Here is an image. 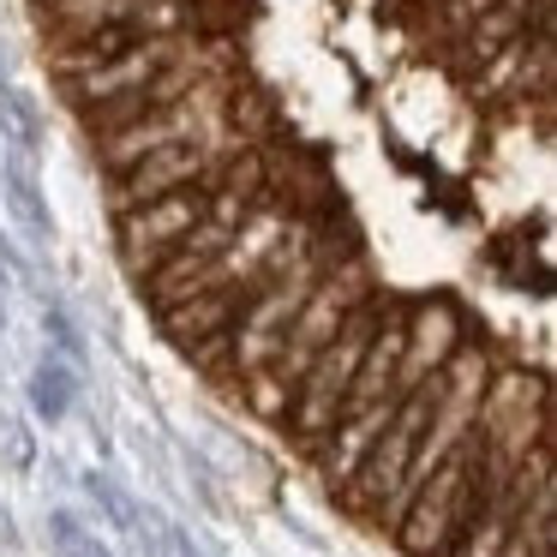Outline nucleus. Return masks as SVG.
Here are the masks:
<instances>
[{
    "label": "nucleus",
    "instance_id": "nucleus-1",
    "mask_svg": "<svg viewBox=\"0 0 557 557\" xmlns=\"http://www.w3.org/2000/svg\"><path fill=\"white\" fill-rule=\"evenodd\" d=\"M492 504L485 492V473H480V437H461L420 485H413L408 509L396 516L389 540H396L401 557H449V545L468 533V521Z\"/></svg>",
    "mask_w": 557,
    "mask_h": 557
},
{
    "label": "nucleus",
    "instance_id": "nucleus-2",
    "mask_svg": "<svg viewBox=\"0 0 557 557\" xmlns=\"http://www.w3.org/2000/svg\"><path fill=\"white\" fill-rule=\"evenodd\" d=\"M425 425H432V384L408 389V396L396 401V413H389L384 437L372 444V456L354 468V480L342 485V509L360 521H372V528H396V516L408 509V468H413V449H420Z\"/></svg>",
    "mask_w": 557,
    "mask_h": 557
},
{
    "label": "nucleus",
    "instance_id": "nucleus-3",
    "mask_svg": "<svg viewBox=\"0 0 557 557\" xmlns=\"http://www.w3.org/2000/svg\"><path fill=\"white\" fill-rule=\"evenodd\" d=\"M372 294H377V288H372V264H366V258H348V264L324 270V276L306 288L300 312H294V330H288V342H282L276 372L294 384V377H300L306 366H312L318 354H324L330 342L342 336V324H348V318L360 312Z\"/></svg>",
    "mask_w": 557,
    "mask_h": 557
},
{
    "label": "nucleus",
    "instance_id": "nucleus-4",
    "mask_svg": "<svg viewBox=\"0 0 557 557\" xmlns=\"http://www.w3.org/2000/svg\"><path fill=\"white\" fill-rule=\"evenodd\" d=\"M205 205H210V186H186V193H169L157 205H138L126 216H114V252H121V270L133 282H145L186 234L205 222Z\"/></svg>",
    "mask_w": 557,
    "mask_h": 557
},
{
    "label": "nucleus",
    "instance_id": "nucleus-5",
    "mask_svg": "<svg viewBox=\"0 0 557 557\" xmlns=\"http://www.w3.org/2000/svg\"><path fill=\"white\" fill-rule=\"evenodd\" d=\"M234 138H205V145H169V150H157V157H145V162H133L126 174H114V193H109V222L114 216H126V210H138V205H157V198H169V193H186V186H205L210 181V169H216L222 157H234Z\"/></svg>",
    "mask_w": 557,
    "mask_h": 557
},
{
    "label": "nucleus",
    "instance_id": "nucleus-6",
    "mask_svg": "<svg viewBox=\"0 0 557 557\" xmlns=\"http://www.w3.org/2000/svg\"><path fill=\"white\" fill-rule=\"evenodd\" d=\"M468 318L449 294H432V300L401 306V396L420 389L425 377H437L461 348H468Z\"/></svg>",
    "mask_w": 557,
    "mask_h": 557
},
{
    "label": "nucleus",
    "instance_id": "nucleus-7",
    "mask_svg": "<svg viewBox=\"0 0 557 557\" xmlns=\"http://www.w3.org/2000/svg\"><path fill=\"white\" fill-rule=\"evenodd\" d=\"M252 294H258V276L252 282H222V288H205V294H193V300L169 306V312L157 318V330H162V342H169L174 354H186V348H198V342L234 330V318L246 312Z\"/></svg>",
    "mask_w": 557,
    "mask_h": 557
},
{
    "label": "nucleus",
    "instance_id": "nucleus-8",
    "mask_svg": "<svg viewBox=\"0 0 557 557\" xmlns=\"http://www.w3.org/2000/svg\"><path fill=\"white\" fill-rule=\"evenodd\" d=\"M0 205L13 216L18 240L30 246H54V205H49V186H42L37 162H18V157H0Z\"/></svg>",
    "mask_w": 557,
    "mask_h": 557
},
{
    "label": "nucleus",
    "instance_id": "nucleus-9",
    "mask_svg": "<svg viewBox=\"0 0 557 557\" xmlns=\"http://www.w3.org/2000/svg\"><path fill=\"white\" fill-rule=\"evenodd\" d=\"M389 413H396V401H389V408H360V413H342V420H336V432H330L324 444L312 449V461H318V473L330 480V492H342V485L354 480V468H360V461L372 456V444L384 437Z\"/></svg>",
    "mask_w": 557,
    "mask_h": 557
},
{
    "label": "nucleus",
    "instance_id": "nucleus-10",
    "mask_svg": "<svg viewBox=\"0 0 557 557\" xmlns=\"http://www.w3.org/2000/svg\"><path fill=\"white\" fill-rule=\"evenodd\" d=\"M78 485H85V497L97 504V516L109 521V528L121 533V540H133L145 557H157V545H162V540H157V528H162V521L150 516V509L138 504V497L126 492V485L114 480L109 468H85V473H78Z\"/></svg>",
    "mask_w": 557,
    "mask_h": 557
},
{
    "label": "nucleus",
    "instance_id": "nucleus-11",
    "mask_svg": "<svg viewBox=\"0 0 557 557\" xmlns=\"http://www.w3.org/2000/svg\"><path fill=\"white\" fill-rule=\"evenodd\" d=\"M78 396H85V372H73L66 360H54V354H42V360L30 366L25 401H30V413H37L42 425H61V420H73Z\"/></svg>",
    "mask_w": 557,
    "mask_h": 557
},
{
    "label": "nucleus",
    "instance_id": "nucleus-12",
    "mask_svg": "<svg viewBox=\"0 0 557 557\" xmlns=\"http://www.w3.org/2000/svg\"><path fill=\"white\" fill-rule=\"evenodd\" d=\"M0 145H7V157H18V162H37L42 145H49V121H42L37 97L18 90V85L0 90Z\"/></svg>",
    "mask_w": 557,
    "mask_h": 557
},
{
    "label": "nucleus",
    "instance_id": "nucleus-13",
    "mask_svg": "<svg viewBox=\"0 0 557 557\" xmlns=\"http://www.w3.org/2000/svg\"><path fill=\"white\" fill-rule=\"evenodd\" d=\"M516 516H521V497L509 492H497L492 504L480 509V516L468 521V533H461L456 545H449V557H504V545H509V528H516Z\"/></svg>",
    "mask_w": 557,
    "mask_h": 557
},
{
    "label": "nucleus",
    "instance_id": "nucleus-14",
    "mask_svg": "<svg viewBox=\"0 0 557 557\" xmlns=\"http://www.w3.org/2000/svg\"><path fill=\"white\" fill-rule=\"evenodd\" d=\"M234 389H240V408L252 413V420H264V425H282V420H288L294 384L276 372V366H264V372H246V377H234Z\"/></svg>",
    "mask_w": 557,
    "mask_h": 557
},
{
    "label": "nucleus",
    "instance_id": "nucleus-15",
    "mask_svg": "<svg viewBox=\"0 0 557 557\" xmlns=\"http://www.w3.org/2000/svg\"><path fill=\"white\" fill-rule=\"evenodd\" d=\"M42 528H49V552L54 557H114L109 540H97V528H85V516L66 509V504H54Z\"/></svg>",
    "mask_w": 557,
    "mask_h": 557
},
{
    "label": "nucleus",
    "instance_id": "nucleus-16",
    "mask_svg": "<svg viewBox=\"0 0 557 557\" xmlns=\"http://www.w3.org/2000/svg\"><path fill=\"white\" fill-rule=\"evenodd\" d=\"M42 336H49V354H54V360H66L73 372H85V366H90L85 330H78V318L66 312L61 300H49V306H42Z\"/></svg>",
    "mask_w": 557,
    "mask_h": 557
},
{
    "label": "nucleus",
    "instance_id": "nucleus-17",
    "mask_svg": "<svg viewBox=\"0 0 557 557\" xmlns=\"http://www.w3.org/2000/svg\"><path fill=\"white\" fill-rule=\"evenodd\" d=\"M521 61H528V37H516L509 49H497L492 61H480V66H473V73H468V90H473V97H485V102H492L497 90L509 97V90H516Z\"/></svg>",
    "mask_w": 557,
    "mask_h": 557
},
{
    "label": "nucleus",
    "instance_id": "nucleus-18",
    "mask_svg": "<svg viewBox=\"0 0 557 557\" xmlns=\"http://www.w3.org/2000/svg\"><path fill=\"white\" fill-rule=\"evenodd\" d=\"M0 456H7V468H13V473L37 468V437H30V425L13 420V413L0 420Z\"/></svg>",
    "mask_w": 557,
    "mask_h": 557
},
{
    "label": "nucleus",
    "instance_id": "nucleus-19",
    "mask_svg": "<svg viewBox=\"0 0 557 557\" xmlns=\"http://www.w3.org/2000/svg\"><path fill=\"white\" fill-rule=\"evenodd\" d=\"M162 540H169V552H174V557H205V545H198L186 528H174V521H162Z\"/></svg>",
    "mask_w": 557,
    "mask_h": 557
},
{
    "label": "nucleus",
    "instance_id": "nucleus-20",
    "mask_svg": "<svg viewBox=\"0 0 557 557\" xmlns=\"http://www.w3.org/2000/svg\"><path fill=\"white\" fill-rule=\"evenodd\" d=\"M504 557H557V552H540V545H533L528 533H516V528H509V545H504Z\"/></svg>",
    "mask_w": 557,
    "mask_h": 557
},
{
    "label": "nucleus",
    "instance_id": "nucleus-21",
    "mask_svg": "<svg viewBox=\"0 0 557 557\" xmlns=\"http://www.w3.org/2000/svg\"><path fill=\"white\" fill-rule=\"evenodd\" d=\"M0 545H7V552H18V545H25V540H18V521H13V509H7V504H0Z\"/></svg>",
    "mask_w": 557,
    "mask_h": 557
},
{
    "label": "nucleus",
    "instance_id": "nucleus-22",
    "mask_svg": "<svg viewBox=\"0 0 557 557\" xmlns=\"http://www.w3.org/2000/svg\"><path fill=\"white\" fill-rule=\"evenodd\" d=\"M7 288V282H0ZM7 324H13V312H7V294H0V336H7Z\"/></svg>",
    "mask_w": 557,
    "mask_h": 557
}]
</instances>
